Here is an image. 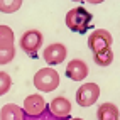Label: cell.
Segmentation results:
<instances>
[{
	"instance_id": "obj_16",
	"label": "cell",
	"mask_w": 120,
	"mask_h": 120,
	"mask_svg": "<svg viewBox=\"0 0 120 120\" xmlns=\"http://www.w3.org/2000/svg\"><path fill=\"white\" fill-rule=\"evenodd\" d=\"M83 2H88V4H91V5H98V4H103L105 0H83Z\"/></svg>"
},
{
	"instance_id": "obj_2",
	"label": "cell",
	"mask_w": 120,
	"mask_h": 120,
	"mask_svg": "<svg viewBox=\"0 0 120 120\" xmlns=\"http://www.w3.org/2000/svg\"><path fill=\"white\" fill-rule=\"evenodd\" d=\"M59 83H61L59 73L51 66H46L42 69H39L34 75V86H36V90L41 91V93L54 91L56 88L59 86Z\"/></svg>"
},
{
	"instance_id": "obj_8",
	"label": "cell",
	"mask_w": 120,
	"mask_h": 120,
	"mask_svg": "<svg viewBox=\"0 0 120 120\" xmlns=\"http://www.w3.org/2000/svg\"><path fill=\"white\" fill-rule=\"evenodd\" d=\"M88 64L81 59H71L66 66V76L71 81H81L88 76Z\"/></svg>"
},
{
	"instance_id": "obj_7",
	"label": "cell",
	"mask_w": 120,
	"mask_h": 120,
	"mask_svg": "<svg viewBox=\"0 0 120 120\" xmlns=\"http://www.w3.org/2000/svg\"><path fill=\"white\" fill-rule=\"evenodd\" d=\"M47 108V103L46 100L41 97L39 93H34V95H29V97H26V100H24V113H26L27 117H41L44 112Z\"/></svg>"
},
{
	"instance_id": "obj_12",
	"label": "cell",
	"mask_w": 120,
	"mask_h": 120,
	"mask_svg": "<svg viewBox=\"0 0 120 120\" xmlns=\"http://www.w3.org/2000/svg\"><path fill=\"white\" fill-rule=\"evenodd\" d=\"M120 117V110L115 103H110V101H105L101 103L97 110V118L98 120H118Z\"/></svg>"
},
{
	"instance_id": "obj_9",
	"label": "cell",
	"mask_w": 120,
	"mask_h": 120,
	"mask_svg": "<svg viewBox=\"0 0 120 120\" xmlns=\"http://www.w3.org/2000/svg\"><path fill=\"white\" fill-rule=\"evenodd\" d=\"M49 112L58 118H66L71 113V103L64 97H56L49 103Z\"/></svg>"
},
{
	"instance_id": "obj_10",
	"label": "cell",
	"mask_w": 120,
	"mask_h": 120,
	"mask_svg": "<svg viewBox=\"0 0 120 120\" xmlns=\"http://www.w3.org/2000/svg\"><path fill=\"white\" fill-rule=\"evenodd\" d=\"M12 51H15L14 30L5 24H0V52H12Z\"/></svg>"
},
{
	"instance_id": "obj_4",
	"label": "cell",
	"mask_w": 120,
	"mask_h": 120,
	"mask_svg": "<svg viewBox=\"0 0 120 120\" xmlns=\"http://www.w3.org/2000/svg\"><path fill=\"white\" fill-rule=\"evenodd\" d=\"M42 41H44V37H42V34L39 32L37 29H29L20 37V47H22V51L26 54H29V56L34 58V56L37 54V51L41 49Z\"/></svg>"
},
{
	"instance_id": "obj_3",
	"label": "cell",
	"mask_w": 120,
	"mask_h": 120,
	"mask_svg": "<svg viewBox=\"0 0 120 120\" xmlns=\"http://www.w3.org/2000/svg\"><path fill=\"white\" fill-rule=\"evenodd\" d=\"M100 98V86L97 83H83L76 90V103L81 108H88Z\"/></svg>"
},
{
	"instance_id": "obj_6",
	"label": "cell",
	"mask_w": 120,
	"mask_h": 120,
	"mask_svg": "<svg viewBox=\"0 0 120 120\" xmlns=\"http://www.w3.org/2000/svg\"><path fill=\"white\" fill-rule=\"evenodd\" d=\"M66 46L64 44H61V42H52L49 46H46V49L42 52V58L46 61V64H49V66H58L61 64L63 61L66 59Z\"/></svg>"
},
{
	"instance_id": "obj_1",
	"label": "cell",
	"mask_w": 120,
	"mask_h": 120,
	"mask_svg": "<svg viewBox=\"0 0 120 120\" xmlns=\"http://www.w3.org/2000/svg\"><path fill=\"white\" fill-rule=\"evenodd\" d=\"M64 22H66V27L71 32L85 34L86 30L91 27L93 14L88 12L85 7H73L71 10H68L66 17H64Z\"/></svg>"
},
{
	"instance_id": "obj_15",
	"label": "cell",
	"mask_w": 120,
	"mask_h": 120,
	"mask_svg": "<svg viewBox=\"0 0 120 120\" xmlns=\"http://www.w3.org/2000/svg\"><path fill=\"white\" fill-rule=\"evenodd\" d=\"M12 88V78L9 73L5 71H0V97L9 93V90Z\"/></svg>"
},
{
	"instance_id": "obj_18",
	"label": "cell",
	"mask_w": 120,
	"mask_h": 120,
	"mask_svg": "<svg viewBox=\"0 0 120 120\" xmlns=\"http://www.w3.org/2000/svg\"><path fill=\"white\" fill-rule=\"evenodd\" d=\"M73 2H83V0H73Z\"/></svg>"
},
{
	"instance_id": "obj_13",
	"label": "cell",
	"mask_w": 120,
	"mask_h": 120,
	"mask_svg": "<svg viewBox=\"0 0 120 120\" xmlns=\"http://www.w3.org/2000/svg\"><path fill=\"white\" fill-rule=\"evenodd\" d=\"M93 61L101 68L110 66L112 63H113V51H112V47H107V49H103L100 52H95L93 54Z\"/></svg>"
},
{
	"instance_id": "obj_14",
	"label": "cell",
	"mask_w": 120,
	"mask_h": 120,
	"mask_svg": "<svg viewBox=\"0 0 120 120\" xmlns=\"http://www.w3.org/2000/svg\"><path fill=\"white\" fill-rule=\"evenodd\" d=\"M22 7V0H0V12L14 14Z\"/></svg>"
},
{
	"instance_id": "obj_17",
	"label": "cell",
	"mask_w": 120,
	"mask_h": 120,
	"mask_svg": "<svg viewBox=\"0 0 120 120\" xmlns=\"http://www.w3.org/2000/svg\"><path fill=\"white\" fill-rule=\"evenodd\" d=\"M68 120H83V118H68Z\"/></svg>"
},
{
	"instance_id": "obj_11",
	"label": "cell",
	"mask_w": 120,
	"mask_h": 120,
	"mask_svg": "<svg viewBox=\"0 0 120 120\" xmlns=\"http://www.w3.org/2000/svg\"><path fill=\"white\" fill-rule=\"evenodd\" d=\"M0 120H26V113L15 103H5L0 110Z\"/></svg>"
},
{
	"instance_id": "obj_5",
	"label": "cell",
	"mask_w": 120,
	"mask_h": 120,
	"mask_svg": "<svg viewBox=\"0 0 120 120\" xmlns=\"http://www.w3.org/2000/svg\"><path fill=\"white\" fill-rule=\"evenodd\" d=\"M112 44H113V36L107 29H97L88 37V47L93 54L107 49V47H112Z\"/></svg>"
}]
</instances>
